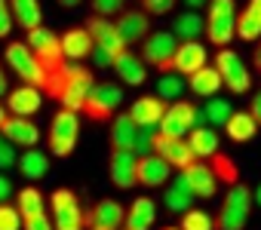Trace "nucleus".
Masks as SVG:
<instances>
[{"instance_id":"nucleus-33","label":"nucleus","mask_w":261,"mask_h":230,"mask_svg":"<svg viewBox=\"0 0 261 230\" xmlns=\"http://www.w3.org/2000/svg\"><path fill=\"white\" fill-rule=\"evenodd\" d=\"M224 129H227V138L230 141H252L255 138V132H258V126H255V120L249 117V110H233L230 117H227V123H224Z\"/></svg>"},{"instance_id":"nucleus-29","label":"nucleus","mask_w":261,"mask_h":230,"mask_svg":"<svg viewBox=\"0 0 261 230\" xmlns=\"http://www.w3.org/2000/svg\"><path fill=\"white\" fill-rule=\"evenodd\" d=\"M237 37L240 40H258L261 37V0H249L246 10L237 13Z\"/></svg>"},{"instance_id":"nucleus-9","label":"nucleus","mask_w":261,"mask_h":230,"mask_svg":"<svg viewBox=\"0 0 261 230\" xmlns=\"http://www.w3.org/2000/svg\"><path fill=\"white\" fill-rule=\"evenodd\" d=\"M215 71L221 74V86H227L230 92H237V95L249 92L252 77H249V71H246V65H243V59H240L233 49H227V46H221V49H218V55H215Z\"/></svg>"},{"instance_id":"nucleus-28","label":"nucleus","mask_w":261,"mask_h":230,"mask_svg":"<svg viewBox=\"0 0 261 230\" xmlns=\"http://www.w3.org/2000/svg\"><path fill=\"white\" fill-rule=\"evenodd\" d=\"M188 86H191L194 95H200V98H212V95L221 89V74L215 71V65H203V68H197V71L188 77Z\"/></svg>"},{"instance_id":"nucleus-40","label":"nucleus","mask_w":261,"mask_h":230,"mask_svg":"<svg viewBox=\"0 0 261 230\" xmlns=\"http://www.w3.org/2000/svg\"><path fill=\"white\" fill-rule=\"evenodd\" d=\"M154 135H157L154 126H139V129H136V141H133V154H136V157L151 154V151H154Z\"/></svg>"},{"instance_id":"nucleus-19","label":"nucleus","mask_w":261,"mask_h":230,"mask_svg":"<svg viewBox=\"0 0 261 230\" xmlns=\"http://www.w3.org/2000/svg\"><path fill=\"white\" fill-rule=\"evenodd\" d=\"M206 46L200 43V40H178V46H175V52H172V71L175 74H194L197 68H203L206 65Z\"/></svg>"},{"instance_id":"nucleus-41","label":"nucleus","mask_w":261,"mask_h":230,"mask_svg":"<svg viewBox=\"0 0 261 230\" xmlns=\"http://www.w3.org/2000/svg\"><path fill=\"white\" fill-rule=\"evenodd\" d=\"M0 230H22V215L13 203H0Z\"/></svg>"},{"instance_id":"nucleus-25","label":"nucleus","mask_w":261,"mask_h":230,"mask_svg":"<svg viewBox=\"0 0 261 230\" xmlns=\"http://www.w3.org/2000/svg\"><path fill=\"white\" fill-rule=\"evenodd\" d=\"M59 43H62L65 62H83V59H89V52H92V37H89L86 28H68V31L59 37Z\"/></svg>"},{"instance_id":"nucleus-3","label":"nucleus","mask_w":261,"mask_h":230,"mask_svg":"<svg viewBox=\"0 0 261 230\" xmlns=\"http://www.w3.org/2000/svg\"><path fill=\"white\" fill-rule=\"evenodd\" d=\"M203 31L212 46H218V49L227 46L237 37V0H209Z\"/></svg>"},{"instance_id":"nucleus-36","label":"nucleus","mask_w":261,"mask_h":230,"mask_svg":"<svg viewBox=\"0 0 261 230\" xmlns=\"http://www.w3.org/2000/svg\"><path fill=\"white\" fill-rule=\"evenodd\" d=\"M209 169H212V175L218 178V184H227V187H230V184L240 181V169H237V163H233L227 154H218V151H215V154L209 157Z\"/></svg>"},{"instance_id":"nucleus-23","label":"nucleus","mask_w":261,"mask_h":230,"mask_svg":"<svg viewBox=\"0 0 261 230\" xmlns=\"http://www.w3.org/2000/svg\"><path fill=\"white\" fill-rule=\"evenodd\" d=\"M163 110H166V101L160 95H139L133 101V107H129V117H133L136 126H154L157 129Z\"/></svg>"},{"instance_id":"nucleus-54","label":"nucleus","mask_w":261,"mask_h":230,"mask_svg":"<svg viewBox=\"0 0 261 230\" xmlns=\"http://www.w3.org/2000/svg\"><path fill=\"white\" fill-rule=\"evenodd\" d=\"M4 120H7V107H4V104H0V123H4Z\"/></svg>"},{"instance_id":"nucleus-32","label":"nucleus","mask_w":261,"mask_h":230,"mask_svg":"<svg viewBox=\"0 0 261 230\" xmlns=\"http://www.w3.org/2000/svg\"><path fill=\"white\" fill-rule=\"evenodd\" d=\"M185 138H188V145H191V151H194L197 160H209L218 151V135H215L212 126H194Z\"/></svg>"},{"instance_id":"nucleus-14","label":"nucleus","mask_w":261,"mask_h":230,"mask_svg":"<svg viewBox=\"0 0 261 230\" xmlns=\"http://www.w3.org/2000/svg\"><path fill=\"white\" fill-rule=\"evenodd\" d=\"M4 98H7V101H4L7 113H16V117H34V113L43 107V92H40L37 86H28V83L10 89Z\"/></svg>"},{"instance_id":"nucleus-16","label":"nucleus","mask_w":261,"mask_h":230,"mask_svg":"<svg viewBox=\"0 0 261 230\" xmlns=\"http://www.w3.org/2000/svg\"><path fill=\"white\" fill-rule=\"evenodd\" d=\"M114 28H117V34H120L123 46H136V43H142V40L151 34V22H148V16H145L142 10H123V13L117 16Z\"/></svg>"},{"instance_id":"nucleus-4","label":"nucleus","mask_w":261,"mask_h":230,"mask_svg":"<svg viewBox=\"0 0 261 230\" xmlns=\"http://www.w3.org/2000/svg\"><path fill=\"white\" fill-rule=\"evenodd\" d=\"M4 59H7V68L28 86H37L43 92V83H46V68L40 65V59L31 52V46L25 40H13L7 43L4 49Z\"/></svg>"},{"instance_id":"nucleus-56","label":"nucleus","mask_w":261,"mask_h":230,"mask_svg":"<svg viewBox=\"0 0 261 230\" xmlns=\"http://www.w3.org/2000/svg\"><path fill=\"white\" fill-rule=\"evenodd\" d=\"M0 145H4V135H0Z\"/></svg>"},{"instance_id":"nucleus-27","label":"nucleus","mask_w":261,"mask_h":230,"mask_svg":"<svg viewBox=\"0 0 261 230\" xmlns=\"http://www.w3.org/2000/svg\"><path fill=\"white\" fill-rule=\"evenodd\" d=\"M166 184H169V181H166ZM194 199H197V196H194V190H191V184H188L185 172H178V175L172 178V184L166 187V193H163L166 209H169V212H188Z\"/></svg>"},{"instance_id":"nucleus-34","label":"nucleus","mask_w":261,"mask_h":230,"mask_svg":"<svg viewBox=\"0 0 261 230\" xmlns=\"http://www.w3.org/2000/svg\"><path fill=\"white\" fill-rule=\"evenodd\" d=\"M16 209H19V215H22V218H31V215L46 212V196H43V190H40V187H34V184L22 187V190L16 193Z\"/></svg>"},{"instance_id":"nucleus-48","label":"nucleus","mask_w":261,"mask_h":230,"mask_svg":"<svg viewBox=\"0 0 261 230\" xmlns=\"http://www.w3.org/2000/svg\"><path fill=\"white\" fill-rule=\"evenodd\" d=\"M10 196H13V184H10L7 175H0V203H7Z\"/></svg>"},{"instance_id":"nucleus-22","label":"nucleus","mask_w":261,"mask_h":230,"mask_svg":"<svg viewBox=\"0 0 261 230\" xmlns=\"http://www.w3.org/2000/svg\"><path fill=\"white\" fill-rule=\"evenodd\" d=\"M181 172H185V178H188L194 196H200V199H212V196H215V190H218V178L212 175L209 163L194 160V163H191L188 169H181Z\"/></svg>"},{"instance_id":"nucleus-31","label":"nucleus","mask_w":261,"mask_h":230,"mask_svg":"<svg viewBox=\"0 0 261 230\" xmlns=\"http://www.w3.org/2000/svg\"><path fill=\"white\" fill-rule=\"evenodd\" d=\"M16 166H19V172H22L28 181H40V178L49 172V157H46L43 151H37V148H25V151L19 154Z\"/></svg>"},{"instance_id":"nucleus-13","label":"nucleus","mask_w":261,"mask_h":230,"mask_svg":"<svg viewBox=\"0 0 261 230\" xmlns=\"http://www.w3.org/2000/svg\"><path fill=\"white\" fill-rule=\"evenodd\" d=\"M154 154L157 157H163L172 169H188L197 157H194V151H191V145H188V138H175V135H154Z\"/></svg>"},{"instance_id":"nucleus-55","label":"nucleus","mask_w":261,"mask_h":230,"mask_svg":"<svg viewBox=\"0 0 261 230\" xmlns=\"http://www.w3.org/2000/svg\"><path fill=\"white\" fill-rule=\"evenodd\" d=\"M163 230H178V227H163Z\"/></svg>"},{"instance_id":"nucleus-52","label":"nucleus","mask_w":261,"mask_h":230,"mask_svg":"<svg viewBox=\"0 0 261 230\" xmlns=\"http://www.w3.org/2000/svg\"><path fill=\"white\" fill-rule=\"evenodd\" d=\"M252 203H258V206H261V184H258V187L252 190Z\"/></svg>"},{"instance_id":"nucleus-38","label":"nucleus","mask_w":261,"mask_h":230,"mask_svg":"<svg viewBox=\"0 0 261 230\" xmlns=\"http://www.w3.org/2000/svg\"><path fill=\"white\" fill-rule=\"evenodd\" d=\"M178 230H215L212 215L200 212V209H188V212H181V227Z\"/></svg>"},{"instance_id":"nucleus-18","label":"nucleus","mask_w":261,"mask_h":230,"mask_svg":"<svg viewBox=\"0 0 261 230\" xmlns=\"http://www.w3.org/2000/svg\"><path fill=\"white\" fill-rule=\"evenodd\" d=\"M83 28L89 31L92 46H101V49H108V52H114V55H120L123 49H129V46H123V40H120L114 22L105 19V16H89V19L83 22Z\"/></svg>"},{"instance_id":"nucleus-39","label":"nucleus","mask_w":261,"mask_h":230,"mask_svg":"<svg viewBox=\"0 0 261 230\" xmlns=\"http://www.w3.org/2000/svg\"><path fill=\"white\" fill-rule=\"evenodd\" d=\"M181 92H185V80L178 77V74H163L160 77V83H157V95L166 101V98H181Z\"/></svg>"},{"instance_id":"nucleus-17","label":"nucleus","mask_w":261,"mask_h":230,"mask_svg":"<svg viewBox=\"0 0 261 230\" xmlns=\"http://www.w3.org/2000/svg\"><path fill=\"white\" fill-rule=\"evenodd\" d=\"M136 163H139V157L133 151H111V157H108V178H111V184L120 187V190L136 187Z\"/></svg>"},{"instance_id":"nucleus-51","label":"nucleus","mask_w":261,"mask_h":230,"mask_svg":"<svg viewBox=\"0 0 261 230\" xmlns=\"http://www.w3.org/2000/svg\"><path fill=\"white\" fill-rule=\"evenodd\" d=\"M56 4H59V7H65V10H71V7H77V4H80V0H56Z\"/></svg>"},{"instance_id":"nucleus-30","label":"nucleus","mask_w":261,"mask_h":230,"mask_svg":"<svg viewBox=\"0 0 261 230\" xmlns=\"http://www.w3.org/2000/svg\"><path fill=\"white\" fill-rule=\"evenodd\" d=\"M136 123L129 113H117L111 117V151H133V141H136Z\"/></svg>"},{"instance_id":"nucleus-50","label":"nucleus","mask_w":261,"mask_h":230,"mask_svg":"<svg viewBox=\"0 0 261 230\" xmlns=\"http://www.w3.org/2000/svg\"><path fill=\"white\" fill-rule=\"evenodd\" d=\"M185 4H188L191 10H200V7H206V4H209V0H185Z\"/></svg>"},{"instance_id":"nucleus-44","label":"nucleus","mask_w":261,"mask_h":230,"mask_svg":"<svg viewBox=\"0 0 261 230\" xmlns=\"http://www.w3.org/2000/svg\"><path fill=\"white\" fill-rule=\"evenodd\" d=\"M22 230H53V218L46 212L31 215V218H22Z\"/></svg>"},{"instance_id":"nucleus-7","label":"nucleus","mask_w":261,"mask_h":230,"mask_svg":"<svg viewBox=\"0 0 261 230\" xmlns=\"http://www.w3.org/2000/svg\"><path fill=\"white\" fill-rule=\"evenodd\" d=\"M123 104V89L120 83H92L83 101V113L89 120H111L117 107Z\"/></svg>"},{"instance_id":"nucleus-15","label":"nucleus","mask_w":261,"mask_h":230,"mask_svg":"<svg viewBox=\"0 0 261 230\" xmlns=\"http://www.w3.org/2000/svg\"><path fill=\"white\" fill-rule=\"evenodd\" d=\"M169 178H172V166L163 157H157L154 151L139 157V163H136V184H142V187H163Z\"/></svg>"},{"instance_id":"nucleus-35","label":"nucleus","mask_w":261,"mask_h":230,"mask_svg":"<svg viewBox=\"0 0 261 230\" xmlns=\"http://www.w3.org/2000/svg\"><path fill=\"white\" fill-rule=\"evenodd\" d=\"M172 34H175L178 40H200V34H203V16H200L197 10H188V13L175 16Z\"/></svg>"},{"instance_id":"nucleus-26","label":"nucleus","mask_w":261,"mask_h":230,"mask_svg":"<svg viewBox=\"0 0 261 230\" xmlns=\"http://www.w3.org/2000/svg\"><path fill=\"white\" fill-rule=\"evenodd\" d=\"M10 4V16L19 28L31 31V28H40L43 25V7L40 0H7Z\"/></svg>"},{"instance_id":"nucleus-37","label":"nucleus","mask_w":261,"mask_h":230,"mask_svg":"<svg viewBox=\"0 0 261 230\" xmlns=\"http://www.w3.org/2000/svg\"><path fill=\"white\" fill-rule=\"evenodd\" d=\"M200 110H203L206 123H212V126H224V123H227V117L233 113L230 101H221V98H209V104H206V107H200Z\"/></svg>"},{"instance_id":"nucleus-45","label":"nucleus","mask_w":261,"mask_h":230,"mask_svg":"<svg viewBox=\"0 0 261 230\" xmlns=\"http://www.w3.org/2000/svg\"><path fill=\"white\" fill-rule=\"evenodd\" d=\"M10 31H13V16H10V4H7V0H0V40H4V37H10Z\"/></svg>"},{"instance_id":"nucleus-1","label":"nucleus","mask_w":261,"mask_h":230,"mask_svg":"<svg viewBox=\"0 0 261 230\" xmlns=\"http://www.w3.org/2000/svg\"><path fill=\"white\" fill-rule=\"evenodd\" d=\"M95 83V74L80 65V62H65L59 65L56 71L46 74V83H43V92L49 98L59 101V107H68V110H83V101H86V92L92 89Z\"/></svg>"},{"instance_id":"nucleus-12","label":"nucleus","mask_w":261,"mask_h":230,"mask_svg":"<svg viewBox=\"0 0 261 230\" xmlns=\"http://www.w3.org/2000/svg\"><path fill=\"white\" fill-rule=\"evenodd\" d=\"M0 135H4V141H10L13 148H37L40 126L31 117H16V113H7V120L0 123Z\"/></svg>"},{"instance_id":"nucleus-11","label":"nucleus","mask_w":261,"mask_h":230,"mask_svg":"<svg viewBox=\"0 0 261 230\" xmlns=\"http://www.w3.org/2000/svg\"><path fill=\"white\" fill-rule=\"evenodd\" d=\"M25 43L31 46V52L40 59V65L46 68V74L49 71H56L59 65H65V55H62V43H59V34L56 31H49V28H31L28 31V37H25Z\"/></svg>"},{"instance_id":"nucleus-58","label":"nucleus","mask_w":261,"mask_h":230,"mask_svg":"<svg viewBox=\"0 0 261 230\" xmlns=\"http://www.w3.org/2000/svg\"><path fill=\"white\" fill-rule=\"evenodd\" d=\"M120 230H126V227H120Z\"/></svg>"},{"instance_id":"nucleus-57","label":"nucleus","mask_w":261,"mask_h":230,"mask_svg":"<svg viewBox=\"0 0 261 230\" xmlns=\"http://www.w3.org/2000/svg\"><path fill=\"white\" fill-rule=\"evenodd\" d=\"M89 230H95V227H89Z\"/></svg>"},{"instance_id":"nucleus-53","label":"nucleus","mask_w":261,"mask_h":230,"mask_svg":"<svg viewBox=\"0 0 261 230\" xmlns=\"http://www.w3.org/2000/svg\"><path fill=\"white\" fill-rule=\"evenodd\" d=\"M255 65L261 68V37H258V46H255Z\"/></svg>"},{"instance_id":"nucleus-10","label":"nucleus","mask_w":261,"mask_h":230,"mask_svg":"<svg viewBox=\"0 0 261 230\" xmlns=\"http://www.w3.org/2000/svg\"><path fill=\"white\" fill-rule=\"evenodd\" d=\"M194 126H197V107H194L191 101L178 98V101L166 104L163 117H160V123H157V132H160V135H175V138H185Z\"/></svg>"},{"instance_id":"nucleus-49","label":"nucleus","mask_w":261,"mask_h":230,"mask_svg":"<svg viewBox=\"0 0 261 230\" xmlns=\"http://www.w3.org/2000/svg\"><path fill=\"white\" fill-rule=\"evenodd\" d=\"M10 92V80H7V71H4V65H0V98H4Z\"/></svg>"},{"instance_id":"nucleus-6","label":"nucleus","mask_w":261,"mask_h":230,"mask_svg":"<svg viewBox=\"0 0 261 230\" xmlns=\"http://www.w3.org/2000/svg\"><path fill=\"white\" fill-rule=\"evenodd\" d=\"M49 209H53V215H49L53 218V230H83L86 227V212H83V206H80L74 190H68V187L53 190Z\"/></svg>"},{"instance_id":"nucleus-5","label":"nucleus","mask_w":261,"mask_h":230,"mask_svg":"<svg viewBox=\"0 0 261 230\" xmlns=\"http://www.w3.org/2000/svg\"><path fill=\"white\" fill-rule=\"evenodd\" d=\"M77 138H80V113L59 107L49 123V151L56 157H71L77 148Z\"/></svg>"},{"instance_id":"nucleus-47","label":"nucleus","mask_w":261,"mask_h":230,"mask_svg":"<svg viewBox=\"0 0 261 230\" xmlns=\"http://www.w3.org/2000/svg\"><path fill=\"white\" fill-rule=\"evenodd\" d=\"M249 117L255 120V126L261 129V92L252 95V104H249Z\"/></svg>"},{"instance_id":"nucleus-24","label":"nucleus","mask_w":261,"mask_h":230,"mask_svg":"<svg viewBox=\"0 0 261 230\" xmlns=\"http://www.w3.org/2000/svg\"><path fill=\"white\" fill-rule=\"evenodd\" d=\"M157 221V206L151 196H139L129 203L126 215H123V227L126 230H151Z\"/></svg>"},{"instance_id":"nucleus-8","label":"nucleus","mask_w":261,"mask_h":230,"mask_svg":"<svg viewBox=\"0 0 261 230\" xmlns=\"http://www.w3.org/2000/svg\"><path fill=\"white\" fill-rule=\"evenodd\" d=\"M178 46V37L172 31H151L145 40H142V62L169 74L172 71V52Z\"/></svg>"},{"instance_id":"nucleus-46","label":"nucleus","mask_w":261,"mask_h":230,"mask_svg":"<svg viewBox=\"0 0 261 230\" xmlns=\"http://www.w3.org/2000/svg\"><path fill=\"white\" fill-rule=\"evenodd\" d=\"M16 160H19V157H16V148H13L10 141H4V145H0V172H4V169H13Z\"/></svg>"},{"instance_id":"nucleus-43","label":"nucleus","mask_w":261,"mask_h":230,"mask_svg":"<svg viewBox=\"0 0 261 230\" xmlns=\"http://www.w3.org/2000/svg\"><path fill=\"white\" fill-rule=\"evenodd\" d=\"M175 4L178 0H142V13L145 16H166V13H172Z\"/></svg>"},{"instance_id":"nucleus-21","label":"nucleus","mask_w":261,"mask_h":230,"mask_svg":"<svg viewBox=\"0 0 261 230\" xmlns=\"http://www.w3.org/2000/svg\"><path fill=\"white\" fill-rule=\"evenodd\" d=\"M114 74L126 83V86H142L148 80V65L142 62V55H136L133 49H123L117 59H114Z\"/></svg>"},{"instance_id":"nucleus-42","label":"nucleus","mask_w":261,"mask_h":230,"mask_svg":"<svg viewBox=\"0 0 261 230\" xmlns=\"http://www.w3.org/2000/svg\"><path fill=\"white\" fill-rule=\"evenodd\" d=\"M89 4H92V16H105V19L120 16L126 10V0H89Z\"/></svg>"},{"instance_id":"nucleus-20","label":"nucleus","mask_w":261,"mask_h":230,"mask_svg":"<svg viewBox=\"0 0 261 230\" xmlns=\"http://www.w3.org/2000/svg\"><path fill=\"white\" fill-rule=\"evenodd\" d=\"M123 215H126V209L117 199H98L86 212V227H95V230H120L123 227Z\"/></svg>"},{"instance_id":"nucleus-2","label":"nucleus","mask_w":261,"mask_h":230,"mask_svg":"<svg viewBox=\"0 0 261 230\" xmlns=\"http://www.w3.org/2000/svg\"><path fill=\"white\" fill-rule=\"evenodd\" d=\"M249 212H252V190H249V184L237 181L227 187V196H224L212 227L215 230H243L249 221Z\"/></svg>"}]
</instances>
